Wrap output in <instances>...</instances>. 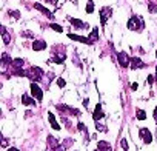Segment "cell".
Listing matches in <instances>:
<instances>
[{"instance_id":"4","label":"cell","mask_w":157,"mask_h":151,"mask_svg":"<svg viewBox=\"0 0 157 151\" xmlns=\"http://www.w3.org/2000/svg\"><path fill=\"white\" fill-rule=\"evenodd\" d=\"M111 14H113V8H111V6H103V8H100V23H102V26L106 25V20L111 17Z\"/></svg>"},{"instance_id":"20","label":"cell","mask_w":157,"mask_h":151,"mask_svg":"<svg viewBox=\"0 0 157 151\" xmlns=\"http://www.w3.org/2000/svg\"><path fill=\"white\" fill-rule=\"evenodd\" d=\"M48 145H49V148H51V151H52V149H56L60 143H59V140H57L54 136H49V137H48Z\"/></svg>"},{"instance_id":"13","label":"cell","mask_w":157,"mask_h":151,"mask_svg":"<svg viewBox=\"0 0 157 151\" xmlns=\"http://www.w3.org/2000/svg\"><path fill=\"white\" fill-rule=\"evenodd\" d=\"M11 63H13V57H11L8 52H3V54H2V68L5 69V68L10 66Z\"/></svg>"},{"instance_id":"28","label":"cell","mask_w":157,"mask_h":151,"mask_svg":"<svg viewBox=\"0 0 157 151\" xmlns=\"http://www.w3.org/2000/svg\"><path fill=\"white\" fill-rule=\"evenodd\" d=\"M77 128H78V130H80L82 133H85V134L88 136V130H86V126H85V125H83L82 122H80V123H78V125H77Z\"/></svg>"},{"instance_id":"2","label":"cell","mask_w":157,"mask_h":151,"mask_svg":"<svg viewBox=\"0 0 157 151\" xmlns=\"http://www.w3.org/2000/svg\"><path fill=\"white\" fill-rule=\"evenodd\" d=\"M28 79H31L33 82H40L43 79V69L42 68H37V66H31L28 69V76H26Z\"/></svg>"},{"instance_id":"14","label":"cell","mask_w":157,"mask_h":151,"mask_svg":"<svg viewBox=\"0 0 157 151\" xmlns=\"http://www.w3.org/2000/svg\"><path fill=\"white\" fill-rule=\"evenodd\" d=\"M103 116H105V114H103V111H102V105L97 103V106H96V110H94V113H93V119L97 122V120H100Z\"/></svg>"},{"instance_id":"23","label":"cell","mask_w":157,"mask_h":151,"mask_svg":"<svg viewBox=\"0 0 157 151\" xmlns=\"http://www.w3.org/2000/svg\"><path fill=\"white\" fill-rule=\"evenodd\" d=\"M136 117H137L139 120H145V119H146V113H145L143 110H137V111H136Z\"/></svg>"},{"instance_id":"10","label":"cell","mask_w":157,"mask_h":151,"mask_svg":"<svg viewBox=\"0 0 157 151\" xmlns=\"http://www.w3.org/2000/svg\"><path fill=\"white\" fill-rule=\"evenodd\" d=\"M68 37H69L71 40H75V42H80V43H86V45H91L90 39H88V37H83V36H77V34H72V33H69V34H68Z\"/></svg>"},{"instance_id":"16","label":"cell","mask_w":157,"mask_h":151,"mask_svg":"<svg viewBox=\"0 0 157 151\" xmlns=\"http://www.w3.org/2000/svg\"><path fill=\"white\" fill-rule=\"evenodd\" d=\"M48 120H49L51 126H52L56 131H59V130H60V125L57 123V120H56V117H54V114H52V113H48Z\"/></svg>"},{"instance_id":"8","label":"cell","mask_w":157,"mask_h":151,"mask_svg":"<svg viewBox=\"0 0 157 151\" xmlns=\"http://www.w3.org/2000/svg\"><path fill=\"white\" fill-rule=\"evenodd\" d=\"M69 23H71L75 29H88V28H90L88 23H85V22H82V20H78V19H72V17H69Z\"/></svg>"},{"instance_id":"30","label":"cell","mask_w":157,"mask_h":151,"mask_svg":"<svg viewBox=\"0 0 157 151\" xmlns=\"http://www.w3.org/2000/svg\"><path fill=\"white\" fill-rule=\"evenodd\" d=\"M57 85H59V88H63V87L66 85V82H65V79H62V77H59V79H57Z\"/></svg>"},{"instance_id":"15","label":"cell","mask_w":157,"mask_h":151,"mask_svg":"<svg viewBox=\"0 0 157 151\" xmlns=\"http://www.w3.org/2000/svg\"><path fill=\"white\" fill-rule=\"evenodd\" d=\"M97 148H99V151H113L111 143H108V142H105V140H100V142L97 143Z\"/></svg>"},{"instance_id":"26","label":"cell","mask_w":157,"mask_h":151,"mask_svg":"<svg viewBox=\"0 0 157 151\" xmlns=\"http://www.w3.org/2000/svg\"><path fill=\"white\" fill-rule=\"evenodd\" d=\"M49 28L54 29V31H57V33H63V28L60 25H57V23H49Z\"/></svg>"},{"instance_id":"32","label":"cell","mask_w":157,"mask_h":151,"mask_svg":"<svg viewBox=\"0 0 157 151\" xmlns=\"http://www.w3.org/2000/svg\"><path fill=\"white\" fill-rule=\"evenodd\" d=\"M96 128H97V131H99V130H100V131H106V128H105L103 125H99V123L96 125Z\"/></svg>"},{"instance_id":"29","label":"cell","mask_w":157,"mask_h":151,"mask_svg":"<svg viewBox=\"0 0 157 151\" xmlns=\"http://www.w3.org/2000/svg\"><path fill=\"white\" fill-rule=\"evenodd\" d=\"M120 146L123 148V151H128V142H126V139H122L120 140Z\"/></svg>"},{"instance_id":"33","label":"cell","mask_w":157,"mask_h":151,"mask_svg":"<svg viewBox=\"0 0 157 151\" xmlns=\"http://www.w3.org/2000/svg\"><path fill=\"white\" fill-rule=\"evenodd\" d=\"M152 82H154V76H148V83L152 85Z\"/></svg>"},{"instance_id":"11","label":"cell","mask_w":157,"mask_h":151,"mask_svg":"<svg viewBox=\"0 0 157 151\" xmlns=\"http://www.w3.org/2000/svg\"><path fill=\"white\" fill-rule=\"evenodd\" d=\"M129 66H131V69H140V68H145V63L142 62V59H139V57H132Z\"/></svg>"},{"instance_id":"9","label":"cell","mask_w":157,"mask_h":151,"mask_svg":"<svg viewBox=\"0 0 157 151\" xmlns=\"http://www.w3.org/2000/svg\"><path fill=\"white\" fill-rule=\"evenodd\" d=\"M34 8H36L37 11H40L42 14H45V16H46L48 19H51V20L54 19V14H52V13H51L49 10H46V8H45L43 5H40V3H34Z\"/></svg>"},{"instance_id":"34","label":"cell","mask_w":157,"mask_h":151,"mask_svg":"<svg viewBox=\"0 0 157 151\" xmlns=\"http://www.w3.org/2000/svg\"><path fill=\"white\" fill-rule=\"evenodd\" d=\"M45 2H48V3H51V5H57L59 0H45Z\"/></svg>"},{"instance_id":"19","label":"cell","mask_w":157,"mask_h":151,"mask_svg":"<svg viewBox=\"0 0 157 151\" xmlns=\"http://www.w3.org/2000/svg\"><path fill=\"white\" fill-rule=\"evenodd\" d=\"M65 59H66V54L65 52H56V57L51 59V62L52 63H62Z\"/></svg>"},{"instance_id":"37","label":"cell","mask_w":157,"mask_h":151,"mask_svg":"<svg viewBox=\"0 0 157 151\" xmlns=\"http://www.w3.org/2000/svg\"><path fill=\"white\" fill-rule=\"evenodd\" d=\"M2 145H3V146H6V145H8V140H6V139H3V142H2Z\"/></svg>"},{"instance_id":"6","label":"cell","mask_w":157,"mask_h":151,"mask_svg":"<svg viewBox=\"0 0 157 151\" xmlns=\"http://www.w3.org/2000/svg\"><path fill=\"white\" fill-rule=\"evenodd\" d=\"M57 110L63 114H69V116H80V111L75 110V108H71V106H66V105H57Z\"/></svg>"},{"instance_id":"1","label":"cell","mask_w":157,"mask_h":151,"mask_svg":"<svg viewBox=\"0 0 157 151\" xmlns=\"http://www.w3.org/2000/svg\"><path fill=\"white\" fill-rule=\"evenodd\" d=\"M126 26H128L129 31H142V28H143V20H142L140 16H131V19L128 20Z\"/></svg>"},{"instance_id":"24","label":"cell","mask_w":157,"mask_h":151,"mask_svg":"<svg viewBox=\"0 0 157 151\" xmlns=\"http://www.w3.org/2000/svg\"><path fill=\"white\" fill-rule=\"evenodd\" d=\"M148 11H149L151 14H155V13H157V3H154V2L148 3Z\"/></svg>"},{"instance_id":"21","label":"cell","mask_w":157,"mask_h":151,"mask_svg":"<svg viewBox=\"0 0 157 151\" xmlns=\"http://www.w3.org/2000/svg\"><path fill=\"white\" fill-rule=\"evenodd\" d=\"M23 65H25V60H23V59H13L11 68H13V69H17V68H22Z\"/></svg>"},{"instance_id":"17","label":"cell","mask_w":157,"mask_h":151,"mask_svg":"<svg viewBox=\"0 0 157 151\" xmlns=\"http://www.w3.org/2000/svg\"><path fill=\"white\" fill-rule=\"evenodd\" d=\"M0 33H2V37H3V43H5V45H10V42H11V36L8 34L6 28L2 26V28H0Z\"/></svg>"},{"instance_id":"39","label":"cell","mask_w":157,"mask_h":151,"mask_svg":"<svg viewBox=\"0 0 157 151\" xmlns=\"http://www.w3.org/2000/svg\"><path fill=\"white\" fill-rule=\"evenodd\" d=\"M155 57H157V51H155Z\"/></svg>"},{"instance_id":"36","label":"cell","mask_w":157,"mask_h":151,"mask_svg":"<svg viewBox=\"0 0 157 151\" xmlns=\"http://www.w3.org/2000/svg\"><path fill=\"white\" fill-rule=\"evenodd\" d=\"M131 88H132V90H137V88H139V85H137V83H132V85H131Z\"/></svg>"},{"instance_id":"27","label":"cell","mask_w":157,"mask_h":151,"mask_svg":"<svg viewBox=\"0 0 157 151\" xmlns=\"http://www.w3.org/2000/svg\"><path fill=\"white\" fill-rule=\"evenodd\" d=\"M8 14H10L11 17H14L16 20H19V19H20V13H19V11H10Z\"/></svg>"},{"instance_id":"5","label":"cell","mask_w":157,"mask_h":151,"mask_svg":"<svg viewBox=\"0 0 157 151\" xmlns=\"http://www.w3.org/2000/svg\"><path fill=\"white\" fill-rule=\"evenodd\" d=\"M31 94H33V97H34L37 102H42V99H43V91H42V88H40L36 82L31 83Z\"/></svg>"},{"instance_id":"25","label":"cell","mask_w":157,"mask_h":151,"mask_svg":"<svg viewBox=\"0 0 157 151\" xmlns=\"http://www.w3.org/2000/svg\"><path fill=\"white\" fill-rule=\"evenodd\" d=\"M86 13H88V14H93V13H94V3H93V0H88V5H86Z\"/></svg>"},{"instance_id":"38","label":"cell","mask_w":157,"mask_h":151,"mask_svg":"<svg viewBox=\"0 0 157 151\" xmlns=\"http://www.w3.org/2000/svg\"><path fill=\"white\" fill-rule=\"evenodd\" d=\"M8 151H19V149H17V148H10Z\"/></svg>"},{"instance_id":"22","label":"cell","mask_w":157,"mask_h":151,"mask_svg":"<svg viewBox=\"0 0 157 151\" xmlns=\"http://www.w3.org/2000/svg\"><path fill=\"white\" fill-rule=\"evenodd\" d=\"M88 39H90V42H91V45L96 42V40H99V28H94L93 29V33L88 36Z\"/></svg>"},{"instance_id":"3","label":"cell","mask_w":157,"mask_h":151,"mask_svg":"<svg viewBox=\"0 0 157 151\" xmlns=\"http://www.w3.org/2000/svg\"><path fill=\"white\" fill-rule=\"evenodd\" d=\"M117 60H119V65H120L122 68H128V66L131 65V59H129L128 52H125V51L117 52Z\"/></svg>"},{"instance_id":"12","label":"cell","mask_w":157,"mask_h":151,"mask_svg":"<svg viewBox=\"0 0 157 151\" xmlns=\"http://www.w3.org/2000/svg\"><path fill=\"white\" fill-rule=\"evenodd\" d=\"M46 42L45 40H34L33 42V49L34 51H43V49H46Z\"/></svg>"},{"instance_id":"31","label":"cell","mask_w":157,"mask_h":151,"mask_svg":"<svg viewBox=\"0 0 157 151\" xmlns=\"http://www.w3.org/2000/svg\"><path fill=\"white\" fill-rule=\"evenodd\" d=\"M22 36H23V37H29V39H34V34H33L31 31H23V33H22Z\"/></svg>"},{"instance_id":"18","label":"cell","mask_w":157,"mask_h":151,"mask_svg":"<svg viewBox=\"0 0 157 151\" xmlns=\"http://www.w3.org/2000/svg\"><path fill=\"white\" fill-rule=\"evenodd\" d=\"M22 103H23V105H26V106H34V105H36V100H34V99H31L29 96L23 94V96H22Z\"/></svg>"},{"instance_id":"35","label":"cell","mask_w":157,"mask_h":151,"mask_svg":"<svg viewBox=\"0 0 157 151\" xmlns=\"http://www.w3.org/2000/svg\"><path fill=\"white\" fill-rule=\"evenodd\" d=\"M154 120H155V123H157V106H155V110H154Z\"/></svg>"},{"instance_id":"7","label":"cell","mask_w":157,"mask_h":151,"mask_svg":"<svg viewBox=\"0 0 157 151\" xmlns=\"http://www.w3.org/2000/svg\"><path fill=\"white\" fill-rule=\"evenodd\" d=\"M139 136H140V139L145 143H151L152 142V134H151V131L148 128H140L139 130Z\"/></svg>"}]
</instances>
